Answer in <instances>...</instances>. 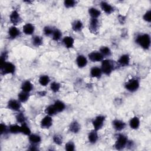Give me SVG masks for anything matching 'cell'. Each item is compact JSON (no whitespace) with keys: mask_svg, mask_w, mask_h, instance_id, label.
Segmentation results:
<instances>
[{"mask_svg":"<svg viewBox=\"0 0 151 151\" xmlns=\"http://www.w3.org/2000/svg\"><path fill=\"white\" fill-rule=\"evenodd\" d=\"M136 43L143 49L147 50L150 46V37L147 34L138 35L136 38Z\"/></svg>","mask_w":151,"mask_h":151,"instance_id":"obj_1","label":"cell"},{"mask_svg":"<svg viewBox=\"0 0 151 151\" xmlns=\"http://www.w3.org/2000/svg\"><path fill=\"white\" fill-rule=\"evenodd\" d=\"M101 70L104 74L109 75L114 70V64L109 60H104L102 63Z\"/></svg>","mask_w":151,"mask_h":151,"instance_id":"obj_2","label":"cell"},{"mask_svg":"<svg viewBox=\"0 0 151 151\" xmlns=\"http://www.w3.org/2000/svg\"><path fill=\"white\" fill-rule=\"evenodd\" d=\"M127 142H128L127 137L123 134H119L117 136V140L116 141L115 146L117 149L122 150L127 146Z\"/></svg>","mask_w":151,"mask_h":151,"instance_id":"obj_3","label":"cell"},{"mask_svg":"<svg viewBox=\"0 0 151 151\" xmlns=\"http://www.w3.org/2000/svg\"><path fill=\"white\" fill-rule=\"evenodd\" d=\"M1 73L5 74H14L16 70L15 66L10 62H6L2 66H1Z\"/></svg>","mask_w":151,"mask_h":151,"instance_id":"obj_4","label":"cell"},{"mask_svg":"<svg viewBox=\"0 0 151 151\" xmlns=\"http://www.w3.org/2000/svg\"><path fill=\"white\" fill-rule=\"evenodd\" d=\"M139 82L137 79H132L125 84V88L130 92H134L139 89Z\"/></svg>","mask_w":151,"mask_h":151,"instance_id":"obj_5","label":"cell"},{"mask_svg":"<svg viewBox=\"0 0 151 151\" xmlns=\"http://www.w3.org/2000/svg\"><path fill=\"white\" fill-rule=\"evenodd\" d=\"M105 120V117L104 116H98L93 121L92 125L94 129L96 130H100L103 126Z\"/></svg>","mask_w":151,"mask_h":151,"instance_id":"obj_6","label":"cell"},{"mask_svg":"<svg viewBox=\"0 0 151 151\" xmlns=\"http://www.w3.org/2000/svg\"><path fill=\"white\" fill-rule=\"evenodd\" d=\"M7 106L9 109L12 110L13 111L18 112L20 110L21 105V102L19 100L11 99L8 102Z\"/></svg>","mask_w":151,"mask_h":151,"instance_id":"obj_7","label":"cell"},{"mask_svg":"<svg viewBox=\"0 0 151 151\" xmlns=\"http://www.w3.org/2000/svg\"><path fill=\"white\" fill-rule=\"evenodd\" d=\"M53 125V119L52 116L47 115L44 118L42 119L40 122V126L43 129H49Z\"/></svg>","mask_w":151,"mask_h":151,"instance_id":"obj_8","label":"cell"},{"mask_svg":"<svg viewBox=\"0 0 151 151\" xmlns=\"http://www.w3.org/2000/svg\"><path fill=\"white\" fill-rule=\"evenodd\" d=\"M99 21L97 19H91L89 23V30L92 34H97L99 29Z\"/></svg>","mask_w":151,"mask_h":151,"instance_id":"obj_9","label":"cell"},{"mask_svg":"<svg viewBox=\"0 0 151 151\" xmlns=\"http://www.w3.org/2000/svg\"><path fill=\"white\" fill-rule=\"evenodd\" d=\"M103 56L97 52H93L89 54V58L92 62H99L103 60Z\"/></svg>","mask_w":151,"mask_h":151,"instance_id":"obj_10","label":"cell"},{"mask_svg":"<svg viewBox=\"0 0 151 151\" xmlns=\"http://www.w3.org/2000/svg\"><path fill=\"white\" fill-rule=\"evenodd\" d=\"M100 5L101 9L107 14H110L114 11L113 7L106 1H102Z\"/></svg>","mask_w":151,"mask_h":151,"instance_id":"obj_11","label":"cell"},{"mask_svg":"<svg viewBox=\"0 0 151 151\" xmlns=\"http://www.w3.org/2000/svg\"><path fill=\"white\" fill-rule=\"evenodd\" d=\"M10 20L13 24L17 25L20 23L21 19L19 12L17 10H14L10 16Z\"/></svg>","mask_w":151,"mask_h":151,"instance_id":"obj_12","label":"cell"},{"mask_svg":"<svg viewBox=\"0 0 151 151\" xmlns=\"http://www.w3.org/2000/svg\"><path fill=\"white\" fill-rule=\"evenodd\" d=\"M114 129L117 131H121L126 127V123L119 119H115L112 122Z\"/></svg>","mask_w":151,"mask_h":151,"instance_id":"obj_13","label":"cell"},{"mask_svg":"<svg viewBox=\"0 0 151 151\" xmlns=\"http://www.w3.org/2000/svg\"><path fill=\"white\" fill-rule=\"evenodd\" d=\"M63 43L64 44V46L67 49L73 48L74 46V40L72 37L70 36H66L64 37L63 39Z\"/></svg>","mask_w":151,"mask_h":151,"instance_id":"obj_14","label":"cell"},{"mask_svg":"<svg viewBox=\"0 0 151 151\" xmlns=\"http://www.w3.org/2000/svg\"><path fill=\"white\" fill-rule=\"evenodd\" d=\"M117 62L120 66L122 67L127 66L129 64V63H130L129 56L127 54H123L120 56V57L119 58Z\"/></svg>","mask_w":151,"mask_h":151,"instance_id":"obj_15","label":"cell"},{"mask_svg":"<svg viewBox=\"0 0 151 151\" xmlns=\"http://www.w3.org/2000/svg\"><path fill=\"white\" fill-rule=\"evenodd\" d=\"M34 30H35L34 26L30 23L26 24L23 27V33L26 35H31V34H33L34 32Z\"/></svg>","mask_w":151,"mask_h":151,"instance_id":"obj_16","label":"cell"},{"mask_svg":"<svg viewBox=\"0 0 151 151\" xmlns=\"http://www.w3.org/2000/svg\"><path fill=\"white\" fill-rule=\"evenodd\" d=\"M20 34V30L15 26L11 27L9 30V35L10 37L12 39H16Z\"/></svg>","mask_w":151,"mask_h":151,"instance_id":"obj_17","label":"cell"},{"mask_svg":"<svg viewBox=\"0 0 151 151\" xmlns=\"http://www.w3.org/2000/svg\"><path fill=\"white\" fill-rule=\"evenodd\" d=\"M76 63L77 66L79 68H83L86 67L87 64V60L86 57L83 55H79L76 59Z\"/></svg>","mask_w":151,"mask_h":151,"instance_id":"obj_18","label":"cell"},{"mask_svg":"<svg viewBox=\"0 0 151 151\" xmlns=\"http://www.w3.org/2000/svg\"><path fill=\"white\" fill-rule=\"evenodd\" d=\"M81 126L79 122H77L76 120L73 121L69 126V130L71 132L73 133H78L80 130Z\"/></svg>","mask_w":151,"mask_h":151,"instance_id":"obj_19","label":"cell"},{"mask_svg":"<svg viewBox=\"0 0 151 151\" xmlns=\"http://www.w3.org/2000/svg\"><path fill=\"white\" fill-rule=\"evenodd\" d=\"M99 136H98V134L97 132V130H93L92 131H91L88 135V139L90 143H95L97 140H98Z\"/></svg>","mask_w":151,"mask_h":151,"instance_id":"obj_20","label":"cell"},{"mask_svg":"<svg viewBox=\"0 0 151 151\" xmlns=\"http://www.w3.org/2000/svg\"><path fill=\"white\" fill-rule=\"evenodd\" d=\"M33 89V84L30 81L24 82L21 86V90L23 92L30 93Z\"/></svg>","mask_w":151,"mask_h":151,"instance_id":"obj_21","label":"cell"},{"mask_svg":"<svg viewBox=\"0 0 151 151\" xmlns=\"http://www.w3.org/2000/svg\"><path fill=\"white\" fill-rule=\"evenodd\" d=\"M102 70L99 67H93L90 70V75L92 77L94 78H100L102 76Z\"/></svg>","mask_w":151,"mask_h":151,"instance_id":"obj_22","label":"cell"},{"mask_svg":"<svg viewBox=\"0 0 151 151\" xmlns=\"http://www.w3.org/2000/svg\"><path fill=\"white\" fill-rule=\"evenodd\" d=\"M129 125H130V127L133 129H138L140 126L139 119L136 116L132 117L129 122Z\"/></svg>","mask_w":151,"mask_h":151,"instance_id":"obj_23","label":"cell"},{"mask_svg":"<svg viewBox=\"0 0 151 151\" xmlns=\"http://www.w3.org/2000/svg\"><path fill=\"white\" fill-rule=\"evenodd\" d=\"M83 27V23L80 20H75L72 23V29L76 32L80 31Z\"/></svg>","mask_w":151,"mask_h":151,"instance_id":"obj_24","label":"cell"},{"mask_svg":"<svg viewBox=\"0 0 151 151\" xmlns=\"http://www.w3.org/2000/svg\"><path fill=\"white\" fill-rule=\"evenodd\" d=\"M53 105H54L55 109H56L57 113L58 112H63L65 109V108H66L65 104L63 102H62L60 100L56 101Z\"/></svg>","mask_w":151,"mask_h":151,"instance_id":"obj_25","label":"cell"},{"mask_svg":"<svg viewBox=\"0 0 151 151\" xmlns=\"http://www.w3.org/2000/svg\"><path fill=\"white\" fill-rule=\"evenodd\" d=\"M89 14L92 19H97L101 14L100 11L96 8H90L89 9Z\"/></svg>","mask_w":151,"mask_h":151,"instance_id":"obj_26","label":"cell"},{"mask_svg":"<svg viewBox=\"0 0 151 151\" xmlns=\"http://www.w3.org/2000/svg\"><path fill=\"white\" fill-rule=\"evenodd\" d=\"M29 97H30L29 93H27V92H25L23 91L20 92L18 95L19 100L22 103L26 102L29 100Z\"/></svg>","mask_w":151,"mask_h":151,"instance_id":"obj_27","label":"cell"},{"mask_svg":"<svg viewBox=\"0 0 151 151\" xmlns=\"http://www.w3.org/2000/svg\"><path fill=\"white\" fill-rule=\"evenodd\" d=\"M29 138L30 142L33 144H38L42 140V138L40 136L36 134H30L29 135Z\"/></svg>","mask_w":151,"mask_h":151,"instance_id":"obj_28","label":"cell"},{"mask_svg":"<svg viewBox=\"0 0 151 151\" xmlns=\"http://www.w3.org/2000/svg\"><path fill=\"white\" fill-rule=\"evenodd\" d=\"M50 81V77L47 75H42L39 78V83L42 86H46L47 84H49V82Z\"/></svg>","mask_w":151,"mask_h":151,"instance_id":"obj_29","label":"cell"},{"mask_svg":"<svg viewBox=\"0 0 151 151\" xmlns=\"http://www.w3.org/2000/svg\"><path fill=\"white\" fill-rule=\"evenodd\" d=\"M32 43L34 46L36 47H39L42 46L43 43V38L39 36H34L32 39Z\"/></svg>","mask_w":151,"mask_h":151,"instance_id":"obj_30","label":"cell"},{"mask_svg":"<svg viewBox=\"0 0 151 151\" xmlns=\"http://www.w3.org/2000/svg\"><path fill=\"white\" fill-rule=\"evenodd\" d=\"M45 113L47 114V115L53 116L55 115L57 113V112L55 109L54 105H50L47 107H46L45 110Z\"/></svg>","mask_w":151,"mask_h":151,"instance_id":"obj_31","label":"cell"},{"mask_svg":"<svg viewBox=\"0 0 151 151\" xmlns=\"http://www.w3.org/2000/svg\"><path fill=\"white\" fill-rule=\"evenodd\" d=\"M21 133H22L23 134H24L25 135H28V136H29L31 134V129H30L29 126L26 124V123H24L21 124Z\"/></svg>","mask_w":151,"mask_h":151,"instance_id":"obj_32","label":"cell"},{"mask_svg":"<svg viewBox=\"0 0 151 151\" xmlns=\"http://www.w3.org/2000/svg\"><path fill=\"white\" fill-rule=\"evenodd\" d=\"M9 131L13 134L21 133V126H19L18 125H11L9 127Z\"/></svg>","mask_w":151,"mask_h":151,"instance_id":"obj_33","label":"cell"},{"mask_svg":"<svg viewBox=\"0 0 151 151\" xmlns=\"http://www.w3.org/2000/svg\"><path fill=\"white\" fill-rule=\"evenodd\" d=\"M100 53L104 56H110L112 54V52L110 49L108 47H106V46H103L100 49Z\"/></svg>","mask_w":151,"mask_h":151,"instance_id":"obj_34","label":"cell"},{"mask_svg":"<svg viewBox=\"0 0 151 151\" xmlns=\"http://www.w3.org/2000/svg\"><path fill=\"white\" fill-rule=\"evenodd\" d=\"M52 36H53V40L58 42L61 39V38L62 37V32L59 30L55 29V30H54Z\"/></svg>","mask_w":151,"mask_h":151,"instance_id":"obj_35","label":"cell"},{"mask_svg":"<svg viewBox=\"0 0 151 151\" xmlns=\"http://www.w3.org/2000/svg\"><path fill=\"white\" fill-rule=\"evenodd\" d=\"M60 87H61L60 84L56 82H53L50 85V89L52 91H53L54 93L58 92L60 90Z\"/></svg>","mask_w":151,"mask_h":151,"instance_id":"obj_36","label":"cell"},{"mask_svg":"<svg viewBox=\"0 0 151 151\" xmlns=\"http://www.w3.org/2000/svg\"><path fill=\"white\" fill-rule=\"evenodd\" d=\"M16 119H17V122L20 123L21 124L26 123V117H25L24 115L21 112H20L17 115Z\"/></svg>","mask_w":151,"mask_h":151,"instance_id":"obj_37","label":"cell"},{"mask_svg":"<svg viewBox=\"0 0 151 151\" xmlns=\"http://www.w3.org/2000/svg\"><path fill=\"white\" fill-rule=\"evenodd\" d=\"M53 141L56 144H57L58 145H62L63 142V139L62 136H61L60 135H58V134L55 135L53 136Z\"/></svg>","mask_w":151,"mask_h":151,"instance_id":"obj_38","label":"cell"},{"mask_svg":"<svg viewBox=\"0 0 151 151\" xmlns=\"http://www.w3.org/2000/svg\"><path fill=\"white\" fill-rule=\"evenodd\" d=\"M64 5L66 8H72L76 5V1L74 0H65Z\"/></svg>","mask_w":151,"mask_h":151,"instance_id":"obj_39","label":"cell"},{"mask_svg":"<svg viewBox=\"0 0 151 151\" xmlns=\"http://www.w3.org/2000/svg\"><path fill=\"white\" fill-rule=\"evenodd\" d=\"M53 31H54V29L50 27V26H46L44 28V30H43V32H44V34L46 36H52L53 33Z\"/></svg>","mask_w":151,"mask_h":151,"instance_id":"obj_40","label":"cell"},{"mask_svg":"<svg viewBox=\"0 0 151 151\" xmlns=\"http://www.w3.org/2000/svg\"><path fill=\"white\" fill-rule=\"evenodd\" d=\"M65 149L68 151H73L75 149V145L72 142H69L66 144Z\"/></svg>","mask_w":151,"mask_h":151,"instance_id":"obj_41","label":"cell"},{"mask_svg":"<svg viewBox=\"0 0 151 151\" xmlns=\"http://www.w3.org/2000/svg\"><path fill=\"white\" fill-rule=\"evenodd\" d=\"M143 20L146 21V22H148V23H150V21H151V11L150 10H149L147 11L143 16Z\"/></svg>","mask_w":151,"mask_h":151,"instance_id":"obj_42","label":"cell"},{"mask_svg":"<svg viewBox=\"0 0 151 151\" xmlns=\"http://www.w3.org/2000/svg\"><path fill=\"white\" fill-rule=\"evenodd\" d=\"M7 132V127L6 125L1 123V134H4Z\"/></svg>","mask_w":151,"mask_h":151,"instance_id":"obj_43","label":"cell"},{"mask_svg":"<svg viewBox=\"0 0 151 151\" xmlns=\"http://www.w3.org/2000/svg\"><path fill=\"white\" fill-rule=\"evenodd\" d=\"M30 150H37L39 149L38 147H37V144H33L31 143V145H30V147L29 148Z\"/></svg>","mask_w":151,"mask_h":151,"instance_id":"obj_44","label":"cell"},{"mask_svg":"<svg viewBox=\"0 0 151 151\" xmlns=\"http://www.w3.org/2000/svg\"><path fill=\"white\" fill-rule=\"evenodd\" d=\"M119 21L121 23H124L125 21V17H123V16H119L118 17Z\"/></svg>","mask_w":151,"mask_h":151,"instance_id":"obj_45","label":"cell"}]
</instances>
